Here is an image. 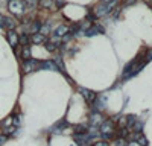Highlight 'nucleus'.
<instances>
[{
    "mask_svg": "<svg viewBox=\"0 0 152 146\" xmlns=\"http://www.w3.org/2000/svg\"><path fill=\"white\" fill-rule=\"evenodd\" d=\"M99 131L104 134L105 137H113L114 131H116V125L113 120H102V123L99 126Z\"/></svg>",
    "mask_w": 152,
    "mask_h": 146,
    "instance_id": "obj_2",
    "label": "nucleus"
},
{
    "mask_svg": "<svg viewBox=\"0 0 152 146\" xmlns=\"http://www.w3.org/2000/svg\"><path fill=\"white\" fill-rule=\"evenodd\" d=\"M41 2V6L47 8V6H52V0H40Z\"/></svg>",
    "mask_w": 152,
    "mask_h": 146,
    "instance_id": "obj_21",
    "label": "nucleus"
},
{
    "mask_svg": "<svg viewBox=\"0 0 152 146\" xmlns=\"http://www.w3.org/2000/svg\"><path fill=\"white\" fill-rule=\"evenodd\" d=\"M142 128H143V123H142V122H134L132 126H131V129H132L134 132H142Z\"/></svg>",
    "mask_w": 152,
    "mask_h": 146,
    "instance_id": "obj_14",
    "label": "nucleus"
},
{
    "mask_svg": "<svg viewBox=\"0 0 152 146\" xmlns=\"http://www.w3.org/2000/svg\"><path fill=\"white\" fill-rule=\"evenodd\" d=\"M102 120H104V119H102V116H100L99 113H94V114L91 116V123H94V125H96V123H102Z\"/></svg>",
    "mask_w": 152,
    "mask_h": 146,
    "instance_id": "obj_13",
    "label": "nucleus"
},
{
    "mask_svg": "<svg viewBox=\"0 0 152 146\" xmlns=\"http://www.w3.org/2000/svg\"><path fill=\"white\" fill-rule=\"evenodd\" d=\"M18 43H21L23 46H28L29 43H31V35H21V36H18Z\"/></svg>",
    "mask_w": 152,
    "mask_h": 146,
    "instance_id": "obj_11",
    "label": "nucleus"
},
{
    "mask_svg": "<svg viewBox=\"0 0 152 146\" xmlns=\"http://www.w3.org/2000/svg\"><path fill=\"white\" fill-rule=\"evenodd\" d=\"M114 146H126V140L122 137H117L116 142H114Z\"/></svg>",
    "mask_w": 152,
    "mask_h": 146,
    "instance_id": "obj_17",
    "label": "nucleus"
},
{
    "mask_svg": "<svg viewBox=\"0 0 152 146\" xmlns=\"http://www.w3.org/2000/svg\"><path fill=\"white\" fill-rule=\"evenodd\" d=\"M126 146H140V145H138L135 140H132V142H129V143H126Z\"/></svg>",
    "mask_w": 152,
    "mask_h": 146,
    "instance_id": "obj_25",
    "label": "nucleus"
},
{
    "mask_svg": "<svg viewBox=\"0 0 152 146\" xmlns=\"http://www.w3.org/2000/svg\"><path fill=\"white\" fill-rule=\"evenodd\" d=\"M21 58H23V61L31 58V47H29V46H23V50H21Z\"/></svg>",
    "mask_w": 152,
    "mask_h": 146,
    "instance_id": "obj_9",
    "label": "nucleus"
},
{
    "mask_svg": "<svg viewBox=\"0 0 152 146\" xmlns=\"http://www.w3.org/2000/svg\"><path fill=\"white\" fill-rule=\"evenodd\" d=\"M53 64L56 66V69L62 70V73H66V69H64V63H62V59H61V58H55V59H53Z\"/></svg>",
    "mask_w": 152,
    "mask_h": 146,
    "instance_id": "obj_12",
    "label": "nucleus"
},
{
    "mask_svg": "<svg viewBox=\"0 0 152 146\" xmlns=\"http://www.w3.org/2000/svg\"><path fill=\"white\" fill-rule=\"evenodd\" d=\"M26 3L31 5V6H35L37 3H40V0H26Z\"/></svg>",
    "mask_w": 152,
    "mask_h": 146,
    "instance_id": "obj_22",
    "label": "nucleus"
},
{
    "mask_svg": "<svg viewBox=\"0 0 152 146\" xmlns=\"http://www.w3.org/2000/svg\"><path fill=\"white\" fill-rule=\"evenodd\" d=\"M40 28H41V23H40V21H34L32 26H31V32H32V34L40 32Z\"/></svg>",
    "mask_w": 152,
    "mask_h": 146,
    "instance_id": "obj_15",
    "label": "nucleus"
},
{
    "mask_svg": "<svg viewBox=\"0 0 152 146\" xmlns=\"http://www.w3.org/2000/svg\"><path fill=\"white\" fill-rule=\"evenodd\" d=\"M5 28H8L9 31L15 28V20L11 17H5Z\"/></svg>",
    "mask_w": 152,
    "mask_h": 146,
    "instance_id": "obj_8",
    "label": "nucleus"
},
{
    "mask_svg": "<svg viewBox=\"0 0 152 146\" xmlns=\"http://www.w3.org/2000/svg\"><path fill=\"white\" fill-rule=\"evenodd\" d=\"M119 126L120 128H126V117H120L119 119Z\"/></svg>",
    "mask_w": 152,
    "mask_h": 146,
    "instance_id": "obj_20",
    "label": "nucleus"
},
{
    "mask_svg": "<svg viewBox=\"0 0 152 146\" xmlns=\"http://www.w3.org/2000/svg\"><path fill=\"white\" fill-rule=\"evenodd\" d=\"M31 41L35 43V44H41V43L46 41V36L43 34H40V32H37V34H32L31 35Z\"/></svg>",
    "mask_w": 152,
    "mask_h": 146,
    "instance_id": "obj_7",
    "label": "nucleus"
},
{
    "mask_svg": "<svg viewBox=\"0 0 152 146\" xmlns=\"http://www.w3.org/2000/svg\"><path fill=\"white\" fill-rule=\"evenodd\" d=\"M75 132H76V136H85V134H87V126L85 125L75 126Z\"/></svg>",
    "mask_w": 152,
    "mask_h": 146,
    "instance_id": "obj_10",
    "label": "nucleus"
},
{
    "mask_svg": "<svg viewBox=\"0 0 152 146\" xmlns=\"http://www.w3.org/2000/svg\"><path fill=\"white\" fill-rule=\"evenodd\" d=\"M67 34H69V28H67V26H64V24H59V26L52 32L53 38H62V36L67 35Z\"/></svg>",
    "mask_w": 152,
    "mask_h": 146,
    "instance_id": "obj_4",
    "label": "nucleus"
},
{
    "mask_svg": "<svg viewBox=\"0 0 152 146\" xmlns=\"http://www.w3.org/2000/svg\"><path fill=\"white\" fill-rule=\"evenodd\" d=\"M93 146H110V143L107 140H96Z\"/></svg>",
    "mask_w": 152,
    "mask_h": 146,
    "instance_id": "obj_18",
    "label": "nucleus"
},
{
    "mask_svg": "<svg viewBox=\"0 0 152 146\" xmlns=\"http://www.w3.org/2000/svg\"><path fill=\"white\" fill-rule=\"evenodd\" d=\"M56 47H58V44H55V43H52V41H46V49H47L49 52H53Z\"/></svg>",
    "mask_w": 152,
    "mask_h": 146,
    "instance_id": "obj_16",
    "label": "nucleus"
},
{
    "mask_svg": "<svg viewBox=\"0 0 152 146\" xmlns=\"http://www.w3.org/2000/svg\"><path fill=\"white\" fill-rule=\"evenodd\" d=\"M0 28H5V15L0 14Z\"/></svg>",
    "mask_w": 152,
    "mask_h": 146,
    "instance_id": "obj_23",
    "label": "nucleus"
},
{
    "mask_svg": "<svg viewBox=\"0 0 152 146\" xmlns=\"http://www.w3.org/2000/svg\"><path fill=\"white\" fill-rule=\"evenodd\" d=\"M6 139H8L6 136H3V134H0V145H3V143L6 142Z\"/></svg>",
    "mask_w": 152,
    "mask_h": 146,
    "instance_id": "obj_24",
    "label": "nucleus"
},
{
    "mask_svg": "<svg viewBox=\"0 0 152 146\" xmlns=\"http://www.w3.org/2000/svg\"><path fill=\"white\" fill-rule=\"evenodd\" d=\"M6 6L11 14L15 17H21L24 14V9H26V5H24L23 0H8Z\"/></svg>",
    "mask_w": 152,
    "mask_h": 146,
    "instance_id": "obj_1",
    "label": "nucleus"
},
{
    "mask_svg": "<svg viewBox=\"0 0 152 146\" xmlns=\"http://www.w3.org/2000/svg\"><path fill=\"white\" fill-rule=\"evenodd\" d=\"M38 67V64L35 63L34 59H24V63H23V70H24V73H31L32 70H35Z\"/></svg>",
    "mask_w": 152,
    "mask_h": 146,
    "instance_id": "obj_5",
    "label": "nucleus"
},
{
    "mask_svg": "<svg viewBox=\"0 0 152 146\" xmlns=\"http://www.w3.org/2000/svg\"><path fill=\"white\" fill-rule=\"evenodd\" d=\"M62 5H64V2H62V0H56V6H58V8H61Z\"/></svg>",
    "mask_w": 152,
    "mask_h": 146,
    "instance_id": "obj_26",
    "label": "nucleus"
},
{
    "mask_svg": "<svg viewBox=\"0 0 152 146\" xmlns=\"http://www.w3.org/2000/svg\"><path fill=\"white\" fill-rule=\"evenodd\" d=\"M79 91H81L82 96L85 97V101H87V102H90V104L94 102V101H96V97H97L94 91H90V90H87V88H79Z\"/></svg>",
    "mask_w": 152,
    "mask_h": 146,
    "instance_id": "obj_6",
    "label": "nucleus"
},
{
    "mask_svg": "<svg viewBox=\"0 0 152 146\" xmlns=\"http://www.w3.org/2000/svg\"><path fill=\"white\" fill-rule=\"evenodd\" d=\"M110 2H113V0H102V3H110Z\"/></svg>",
    "mask_w": 152,
    "mask_h": 146,
    "instance_id": "obj_27",
    "label": "nucleus"
},
{
    "mask_svg": "<svg viewBox=\"0 0 152 146\" xmlns=\"http://www.w3.org/2000/svg\"><path fill=\"white\" fill-rule=\"evenodd\" d=\"M11 125H12V117H8V119L3 122V123H2L3 128H8V126H11Z\"/></svg>",
    "mask_w": 152,
    "mask_h": 146,
    "instance_id": "obj_19",
    "label": "nucleus"
},
{
    "mask_svg": "<svg viewBox=\"0 0 152 146\" xmlns=\"http://www.w3.org/2000/svg\"><path fill=\"white\" fill-rule=\"evenodd\" d=\"M6 38H8V43H9L12 47H15V46L18 44V34H17L14 29L8 31V34H6Z\"/></svg>",
    "mask_w": 152,
    "mask_h": 146,
    "instance_id": "obj_3",
    "label": "nucleus"
}]
</instances>
